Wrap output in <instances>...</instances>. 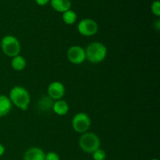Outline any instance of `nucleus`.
Listing matches in <instances>:
<instances>
[{
  "label": "nucleus",
  "mask_w": 160,
  "mask_h": 160,
  "mask_svg": "<svg viewBox=\"0 0 160 160\" xmlns=\"http://www.w3.org/2000/svg\"><path fill=\"white\" fill-rule=\"evenodd\" d=\"M67 58L73 64L78 65L83 63L86 59L85 50L78 45L71 46L67 51Z\"/></svg>",
  "instance_id": "obj_7"
},
{
  "label": "nucleus",
  "mask_w": 160,
  "mask_h": 160,
  "mask_svg": "<svg viewBox=\"0 0 160 160\" xmlns=\"http://www.w3.org/2000/svg\"><path fill=\"white\" fill-rule=\"evenodd\" d=\"M86 59L92 63H99L102 62L107 55V48L104 44L95 42L88 45L85 50Z\"/></svg>",
  "instance_id": "obj_2"
},
{
  "label": "nucleus",
  "mask_w": 160,
  "mask_h": 160,
  "mask_svg": "<svg viewBox=\"0 0 160 160\" xmlns=\"http://www.w3.org/2000/svg\"><path fill=\"white\" fill-rule=\"evenodd\" d=\"M9 98L12 104L23 111L28 109L31 102L29 92L21 86H15L12 88L9 92Z\"/></svg>",
  "instance_id": "obj_1"
},
{
  "label": "nucleus",
  "mask_w": 160,
  "mask_h": 160,
  "mask_svg": "<svg viewBox=\"0 0 160 160\" xmlns=\"http://www.w3.org/2000/svg\"><path fill=\"white\" fill-rule=\"evenodd\" d=\"M50 0H35L36 3H37L38 5H39V6H45V5L48 4V2H49Z\"/></svg>",
  "instance_id": "obj_18"
},
{
  "label": "nucleus",
  "mask_w": 160,
  "mask_h": 160,
  "mask_svg": "<svg viewBox=\"0 0 160 160\" xmlns=\"http://www.w3.org/2000/svg\"><path fill=\"white\" fill-rule=\"evenodd\" d=\"M152 12L154 15H156V17H159L160 16V2L159 0H156L152 2L151 6Z\"/></svg>",
  "instance_id": "obj_16"
},
{
  "label": "nucleus",
  "mask_w": 160,
  "mask_h": 160,
  "mask_svg": "<svg viewBox=\"0 0 160 160\" xmlns=\"http://www.w3.org/2000/svg\"><path fill=\"white\" fill-rule=\"evenodd\" d=\"M4 152H5V147L0 143V156H2V155L4 154Z\"/></svg>",
  "instance_id": "obj_19"
},
{
  "label": "nucleus",
  "mask_w": 160,
  "mask_h": 160,
  "mask_svg": "<svg viewBox=\"0 0 160 160\" xmlns=\"http://www.w3.org/2000/svg\"><path fill=\"white\" fill-rule=\"evenodd\" d=\"M155 27H156V30H158V31H159V30L160 29V21H159V20H158L157 21H156V23H155Z\"/></svg>",
  "instance_id": "obj_20"
},
{
  "label": "nucleus",
  "mask_w": 160,
  "mask_h": 160,
  "mask_svg": "<svg viewBox=\"0 0 160 160\" xmlns=\"http://www.w3.org/2000/svg\"><path fill=\"white\" fill-rule=\"evenodd\" d=\"M45 154L40 148L33 147L27 150L23 156V160H45Z\"/></svg>",
  "instance_id": "obj_9"
},
{
  "label": "nucleus",
  "mask_w": 160,
  "mask_h": 160,
  "mask_svg": "<svg viewBox=\"0 0 160 160\" xmlns=\"http://www.w3.org/2000/svg\"><path fill=\"white\" fill-rule=\"evenodd\" d=\"M79 145L84 152L93 153L100 148L101 142L98 136L95 133L85 132L80 138Z\"/></svg>",
  "instance_id": "obj_3"
},
{
  "label": "nucleus",
  "mask_w": 160,
  "mask_h": 160,
  "mask_svg": "<svg viewBox=\"0 0 160 160\" xmlns=\"http://www.w3.org/2000/svg\"><path fill=\"white\" fill-rule=\"evenodd\" d=\"M48 94L52 99L59 100L65 95V87L59 81L52 82L48 87Z\"/></svg>",
  "instance_id": "obj_8"
},
{
  "label": "nucleus",
  "mask_w": 160,
  "mask_h": 160,
  "mask_svg": "<svg viewBox=\"0 0 160 160\" xmlns=\"http://www.w3.org/2000/svg\"><path fill=\"white\" fill-rule=\"evenodd\" d=\"M12 102L9 97L0 95V117H5L10 112Z\"/></svg>",
  "instance_id": "obj_11"
},
{
  "label": "nucleus",
  "mask_w": 160,
  "mask_h": 160,
  "mask_svg": "<svg viewBox=\"0 0 160 160\" xmlns=\"http://www.w3.org/2000/svg\"><path fill=\"white\" fill-rule=\"evenodd\" d=\"M1 48L6 56L15 57L20 52V44L18 39L12 35H6L1 41Z\"/></svg>",
  "instance_id": "obj_4"
},
{
  "label": "nucleus",
  "mask_w": 160,
  "mask_h": 160,
  "mask_svg": "<svg viewBox=\"0 0 160 160\" xmlns=\"http://www.w3.org/2000/svg\"><path fill=\"white\" fill-rule=\"evenodd\" d=\"M152 160H158V159H152Z\"/></svg>",
  "instance_id": "obj_21"
},
{
  "label": "nucleus",
  "mask_w": 160,
  "mask_h": 160,
  "mask_svg": "<svg viewBox=\"0 0 160 160\" xmlns=\"http://www.w3.org/2000/svg\"><path fill=\"white\" fill-rule=\"evenodd\" d=\"M50 2L54 10L62 13L70 9L71 7V2L70 0H51Z\"/></svg>",
  "instance_id": "obj_10"
},
{
  "label": "nucleus",
  "mask_w": 160,
  "mask_h": 160,
  "mask_svg": "<svg viewBox=\"0 0 160 160\" xmlns=\"http://www.w3.org/2000/svg\"><path fill=\"white\" fill-rule=\"evenodd\" d=\"M52 109L55 113L59 116H64L69 112V105L64 100H56L52 105Z\"/></svg>",
  "instance_id": "obj_12"
},
{
  "label": "nucleus",
  "mask_w": 160,
  "mask_h": 160,
  "mask_svg": "<svg viewBox=\"0 0 160 160\" xmlns=\"http://www.w3.org/2000/svg\"><path fill=\"white\" fill-rule=\"evenodd\" d=\"M26 60L23 56H15L12 58V62H11V66H12V69L16 71H21L26 67Z\"/></svg>",
  "instance_id": "obj_13"
},
{
  "label": "nucleus",
  "mask_w": 160,
  "mask_h": 160,
  "mask_svg": "<svg viewBox=\"0 0 160 160\" xmlns=\"http://www.w3.org/2000/svg\"><path fill=\"white\" fill-rule=\"evenodd\" d=\"M98 23L92 19H84L79 22L78 25V31L81 35L85 37L95 35L98 32Z\"/></svg>",
  "instance_id": "obj_6"
},
{
  "label": "nucleus",
  "mask_w": 160,
  "mask_h": 160,
  "mask_svg": "<svg viewBox=\"0 0 160 160\" xmlns=\"http://www.w3.org/2000/svg\"><path fill=\"white\" fill-rule=\"evenodd\" d=\"M45 160H60V158L57 153L50 152L45 154Z\"/></svg>",
  "instance_id": "obj_17"
},
{
  "label": "nucleus",
  "mask_w": 160,
  "mask_h": 160,
  "mask_svg": "<svg viewBox=\"0 0 160 160\" xmlns=\"http://www.w3.org/2000/svg\"><path fill=\"white\" fill-rule=\"evenodd\" d=\"M78 16L73 10L69 9L62 13V20L67 25H72L77 21Z\"/></svg>",
  "instance_id": "obj_14"
},
{
  "label": "nucleus",
  "mask_w": 160,
  "mask_h": 160,
  "mask_svg": "<svg viewBox=\"0 0 160 160\" xmlns=\"http://www.w3.org/2000/svg\"><path fill=\"white\" fill-rule=\"evenodd\" d=\"M92 157L94 160H105L106 158V152L101 148H98L92 153Z\"/></svg>",
  "instance_id": "obj_15"
},
{
  "label": "nucleus",
  "mask_w": 160,
  "mask_h": 160,
  "mask_svg": "<svg viewBox=\"0 0 160 160\" xmlns=\"http://www.w3.org/2000/svg\"><path fill=\"white\" fill-rule=\"evenodd\" d=\"M91 119L88 114L79 112L73 117L72 120V127L77 133L84 134L87 132L91 127Z\"/></svg>",
  "instance_id": "obj_5"
}]
</instances>
